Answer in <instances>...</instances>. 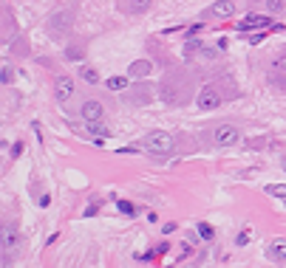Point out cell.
Instances as JSON below:
<instances>
[{
	"label": "cell",
	"instance_id": "6da1fadb",
	"mask_svg": "<svg viewBox=\"0 0 286 268\" xmlns=\"http://www.w3.org/2000/svg\"><path fill=\"white\" fill-rule=\"evenodd\" d=\"M173 144H176V139H173L170 133H165V130H153V133L145 136V147L151 150V153H156V155L170 153Z\"/></svg>",
	"mask_w": 286,
	"mask_h": 268
},
{
	"label": "cell",
	"instance_id": "52a82bcc",
	"mask_svg": "<svg viewBox=\"0 0 286 268\" xmlns=\"http://www.w3.org/2000/svg\"><path fill=\"white\" fill-rule=\"evenodd\" d=\"M116 3H119V12L125 14H145L153 0H116Z\"/></svg>",
	"mask_w": 286,
	"mask_h": 268
},
{
	"label": "cell",
	"instance_id": "d6986e66",
	"mask_svg": "<svg viewBox=\"0 0 286 268\" xmlns=\"http://www.w3.org/2000/svg\"><path fill=\"white\" fill-rule=\"evenodd\" d=\"M116 206H119L122 215H136V206H133V204H128V200H119Z\"/></svg>",
	"mask_w": 286,
	"mask_h": 268
},
{
	"label": "cell",
	"instance_id": "ac0fdd59",
	"mask_svg": "<svg viewBox=\"0 0 286 268\" xmlns=\"http://www.w3.org/2000/svg\"><path fill=\"white\" fill-rule=\"evenodd\" d=\"M196 229H199V234H201L204 240H213V237H215V229H213L210 223H199Z\"/></svg>",
	"mask_w": 286,
	"mask_h": 268
},
{
	"label": "cell",
	"instance_id": "2e32d148",
	"mask_svg": "<svg viewBox=\"0 0 286 268\" xmlns=\"http://www.w3.org/2000/svg\"><path fill=\"white\" fill-rule=\"evenodd\" d=\"M82 79H85V82H91V85H97V82H100V74H97V68L85 65V68H82Z\"/></svg>",
	"mask_w": 286,
	"mask_h": 268
},
{
	"label": "cell",
	"instance_id": "7c38bea8",
	"mask_svg": "<svg viewBox=\"0 0 286 268\" xmlns=\"http://www.w3.org/2000/svg\"><path fill=\"white\" fill-rule=\"evenodd\" d=\"M85 130L93 136L97 141H102V139H111V130H108L102 121H85Z\"/></svg>",
	"mask_w": 286,
	"mask_h": 268
},
{
	"label": "cell",
	"instance_id": "ffe728a7",
	"mask_svg": "<svg viewBox=\"0 0 286 268\" xmlns=\"http://www.w3.org/2000/svg\"><path fill=\"white\" fill-rule=\"evenodd\" d=\"M250 240H252V232H241V234L235 237V243H238V246H247Z\"/></svg>",
	"mask_w": 286,
	"mask_h": 268
},
{
	"label": "cell",
	"instance_id": "8992f818",
	"mask_svg": "<svg viewBox=\"0 0 286 268\" xmlns=\"http://www.w3.org/2000/svg\"><path fill=\"white\" fill-rule=\"evenodd\" d=\"M232 14H235V3L232 0H218V3H213L207 9V17H218V20H227Z\"/></svg>",
	"mask_w": 286,
	"mask_h": 268
},
{
	"label": "cell",
	"instance_id": "7a4b0ae2",
	"mask_svg": "<svg viewBox=\"0 0 286 268\" xmlns=\"http://www.w3.org/2000/svg\"><path fill=\"white\" fill-rule=\"evenodd\" d=\"M221 93H218V88H213V85H204L199 93H196V107L199 110H218L221 107Z\"/></svg>",
	"mask_w": 286,
	"mask_h": 268
},
{
	"label": "cell",
	"instance_id": "30bf717a",
	"mask_svg": "<svg viewBox=\"0 0 286 268\" xmlns=\"http://www.w3.org/2000/svg\"><path fill=\"white\" fill-rule=\"evenodd\" d=\"M15 246H17V229L12 223H6V226H3V251L12 254V251H15Z\"/></svg>",
	"mask_w": 286,
	"mask_h": 268
},
{
	"label": "cell",
	"instance_id": "277c9868",
	"mask_svg": "<svg viewBox=\"0 0 286 268\" xmlns=\"http://www.w3.org/2000/svg\"><path fill=\"white\" fill-rule=\"evenodd\" d=\"M71 23H74V12H71V9H60V12L51 14L49 31H51L54 37H60V34H65V31L71 28Z\"/></svg>",
	"mask_w": 286,
	"mask_h": 268
},
{
	"label": "cell",
	"instance_id": "5b68a950",
	"mask_svg": "<svg viewBox=\"0 0 286 268\" xmlns=\"http://www.w3.org/2000/svg\"><path fill=\"white\" fill-rule=\"evenodd\" d=\"M79 116H82V121H102L105 107H102V102H97V99H88V102H82V107H79Z\"/></svg>",
	"mask_w": 286,
	"mask_h": 268
},
{
	"label": "cell",
	"instance_id": "44dd1931",
	"mask_svg": "<svg viewBox=\"0 0 286 268\" xmlns=\"http://www.w3.org/2000/svg\"><path fill=\"white\" fill-rule=\"evenodd\" d=\"M275 68H278L280 74H286V54H280L278 59H275Z\"/></svg>",
	"mask_w": 286,
	"mask_h": 268
},
{
	"label": "cell",
	"instance_id": "3957f363",
	"mask_svg": "<svg viewBox=\"0 0 286 268\" xmlns=\"http://www.w3.org/2000/svg\"><path fill=\"white\" fill-rule=\"evenodd\" d=\"M213 141L218 147H232V144L241 141V130H238L235 124H218L213 130Z\"/></svg>",
	"mask_w": 286,
	"mask_h": 268
},
{
	"label": "cell",
	"instance_id": "9c48e42d",
	"mask_svg": "<svg viewBox=\"0 0 286 268\" xmlns=\"http://www.w3.org/2000/svg\"><path fill=\"white\" fill-rule=\"evenodd\" d=\"M71 96H74V79L71 77H60L57 79V99L65 105Z\"/></svg>",
	"mask_w": 286,
	"mask_h": 268
},
{
	"label": "cell",
	"instance_id": "5bb4252c",
	"mask_svg": "<svg viewBox=\"0 0 286 268\" xmlns=\"http://www.w3.org/2000/svg\"><path fill=\"white\" fill-rule=\"evenodd\" d=\"M255 26H269L266 17H250V20H241L238 23V31H247V28H255Z\"/></svg>",
	"mask_w": 286,
	"mask_h": 268
},
{
	"label": "cell",
	"instance_id": "9a60e30c",
	"mask_svg": "<svg viewBox=\"0 0 286 268\" xmlns=\"http://www.w3.org/2000/svg\"><path fill=\"white\" fill-rule=\"evenodd\" d=\"M283 3H286V0H264V6H266V12H269V14H280V12H283Z\"/></svg>",
	"mask_w": 286,
	"mask_h": 268
},
{
	"label": "cell",
	"instance_id": "e0dca14e",
	"mask_svg": "<svg viewBox=\"0 0 286 268\" xmlns=\"http://www.w3.org/2000/svg\"><path fill=\"white\" fill-rule=\"evenodd\" d=\"M266 192H269L272 197H283L286 200V183H272V186H266Z\"/></svg>",
	"mask_w": 286,
	"mask_h": 268
},
{
	"label": "cell",
	"instance_id": "ba28073f",
	"mask_svg": "<svg viewBox=\"0 0 286 268\" xmlns=\"http://www.w3.org/2000/svg\"><path fill=\"white\" fill-rule=\"evenodd\" d=\"M153 71V62L151 59H136V62H130V68H128V77L130 79H145L148 74Z\"/></svg>",
	"mask_w": 286,
	"mask_h": 268
},
{
	"label": "cell",
	"instance_id": "8fae6325",
	"mask_svg": "<svg viewBox=\"0 0 286 268\" xmlns=\"http://www.w3.org/2000/svg\"><path fill=\"white\" fill-rule=\"evenodd\" d=\"M269 260L272 262H286V240H275V243H269Z\"/></svg>",
	"mask_w": 286,
	"mask_h": 268
},
{
	"label": "cell",
	"instance_id": "4fadbf2b",
	"mask_svg": "<svg viewBox=\"0 0 286 268\" xmlns=\"http://www.w3.org/2000/svg\"><path fill=\"white\" fill-rule=\"evenodd\" d=\"M128 79L130 77H111L105 82V88H108V91H125V88H128Z\"/></svg>",
	"mask_w": 286,
	"mask_h": 268
}]
</instances>
